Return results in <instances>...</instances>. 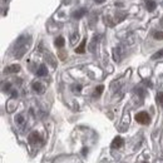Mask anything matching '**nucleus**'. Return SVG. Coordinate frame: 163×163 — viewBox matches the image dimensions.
<instances>
[{
  "mask_svg": "<svg viewBox=\"0 0 163 163\" xmlns=\"http://www.w3.org/2000/svg\"><path fill=\"white\" fill-rule=\"evenodd\" d=\"M26 37H20L18 40H16V44H15V57L16 58H21L24 55V53L26 52Z\"/></svg>",
  "mask_w": 163,
  "mask_h": 163,
  "instance_id": "1",
  "label": "nucleus"
},
{
  "mask_svg": "<svg viewBox=\"0 0 163 163\" xmlns=\"http://www.w3.org/2000/svg\"><path fill=\"white\" fill-rule=\"evenodd\" d=\"M136 120L141 124H148L151 118H149V114L147 112H139L137 115H136Z\"/></svg>",
  "mask_w": 163,
  "mask_h": 163,
  "instance_id": "2",
  "label": "nucleus"
},
{
  "mask_svg": "<svg viewBox=\"0 0 163 163\" xmlns=\"http://www.w3.org/2000/svg\"><path fill=\"white\" fill-rule=\"evenodd\" d=\"M146 8L148 11H153L157 8V4L153 2V0H146Z\"/></svg>",
  "mask_w": 163,
  "mask_h": 163,
  "instance_id": "3",
  "label": "nucleus"
},
{
  "mask_svg": "<svg viewBox=\"0 0 163 163\" xmlns=\"http://www.w3.org/2000/svg\"><path fill=\"white\" fill-rule=\"evenodd\" d=\"M123 139L120 138V137H117V138H114V141H113V143H112V147L113 148H120L122 146H123Z\"/></svg>",
  "mask_w": 163,
  "mask_h": 163,
  "instance_id": "4",
  "label": "nucleus"
},
{
  "mask_svg": "<svg viewBox=\"0 0 163 163\" xmlns=\"http://www.w3.org/2000/svg\"><path fill=\"white\" fill-rule=\"evenodd\" d=\"M33 89H34L37 93H43V92H44V87H43V84L39 83V82H35L34 84H33Z\"/></svg>",
  "mask_w": 163,
  "mask_h": 163,
  "instance_id": "5",
  "label": "nucleus"
},
{
  "mask_svg": "<svg viewBox=\"0 0 163 163\" xmlns=\"http://www.w3.org/2000/svg\"><path fill=\"white\" fill-rule=\"evenodd\" d=\"M47 74H48L47 67H44V65H40L39 69L37 70V75H38V77H44V75H47Z\"/></svg>",
  "mask_w": 163,
  "mask_h": 163,
  "instance_id": "6",
  "label": "nucleus"
},
{
  "mask_svg": "<svg viewBox=\"0 0 163 163\" xmlns=\"http://www.w3.org/2000/svg\"><path fill=\"white\" fill-rule=\"evenodd\" d=\"M40 139V137H39V134L37 133V132H33L30 136H29V141H30V143H35L37 141H39Z\"/></svg>",
  "mask_w": 163,
  "mask_h": 163,
  "instance_id": "7",
  "label": "nucleus"
},
{
  "mask_svg": "<svg viewBox=\"0 0 163 163\" xmlns=\"http://www.w3.org/2000/svg\"><path fill=\"white\" fill-rule=\"evenodd\" d=\"M19 70H20V65H18V64L10 65V67L7 69L8 73H16V72H19Z\"/></svg>",
  "mask_w": 163,
  "mask_h": 163,
  "instance_id": "8",
  "label": "nucleus"
},
{
  "mask_svg": "<svg viewBox=\"0 0 163 163\" xmlns=\"http://www.w3.org/2000/svg\"><path fill=\"white\" fill-rule=\"evenodd\" d=\"M87 14V10L85 9H80V10H78V11H74L73 13V18H75V19H79V18H82L83 15H85Z\"/></svg>",
  "mask_w": 163,
  "mask_h": 163,
  "instance_id": "9",
  "label": "nucleus"
},
{
  "mask_svg": "<svg viewBox=\"0 0 163 163\" xmlns=\"http://www.w3.org/2000/svg\"><path fill=\"white\" fill-rule=\"evenodd\" d=\"M85 43H87V40H85V39H83V42L80 43V45L75 49V52H77V53H79V54L84 53V50H85Z\"/></svg>",
  "mask_w": 163,
  "mask_h": 163,
  "instance_id": "10",
  "label": "nucleus"
},
{
  "mask_svg": "<svg viewBox=\"0 0 163 163\" xmlns=\"http://www.w3.org/2000/svg\"><path fill=\"white\" fill-rule=\"evenodd\" d=\"M64 43H65V40H64V38H63V37H58V38L55 39V45H57L58 48L64 47Z\"/></svg>",
  "mask_w": 163,
  "mask_h": 163,
  "instance_id": "11",
  "label": "nucleus"
},
{
  "mask_svg": "<svg viewBox=\"0 0 163 163\" xmlns=\"http://www.w3.org/2000/svg\"><path fill=\"white\" fill-rule=\"evenodd\" d=\"M103 89H104V87L103 85H99V87H97L95 88V90H94V97H99L101 94H102V92H103Z\"/></svg>",
  "mask_w": 163,
  "mask_h": 163,
  "instance_id": "12",
  "label": "nucleus"
},
{
  "mask_svg": "<svg viewBox=\"0 0 163 163\" xmlns=\"http://www.w3.org/2000/svg\"><path fill=\"white\" fill-rule=\"evenodd\" d=\"M161 58H163V49H161V50H158L156 54H153V57H152V59L153 60H157V59H161Z\"/></svg>",
  "mask_w": 163,
  "mask_h": 163,
  "instance_id": "13",
  "label": "nucleus"
},
{
  "mask_svg": "<svg viewBox=\"0 0 163 163\" xmlns=\"http://www.w3.org/2000/svg\"><path fill=\"white\" fill-rule=\"evenodd\" d=\"M153 37H154V39H157V40H163V31H156Z\"/></svg>",
  "mask_w": 163,
  "mask_h": 163,
  "instance_id": "14",
  "label": "nucleus"
},
{
  "mask_svg": "<svg viewBox=\"0 0 163 163\" xmlns=\"http://www.w3.org/2000/svg\"><path fill=\"white\" fill-rule=\"evenodd\" d=\"M157 102L161 103V104H163V93L162 92L157 94Z\"/></svg>",
  "mask_w": 163,
  "mask_h": 163,
  "instance_id": "15",
  "label": "nucleus"
},
{
  "mask_svg": "<svg viewBox=\"0 0 163 163\" xmlns=\"http://www.w3.org/2000/svg\"><path fill=\"white\" fill-rule=\"evenodd\" d=\"M15 120H16L19 124H21V123L24 122V118H23V115H18V117L15 118Z\"/></svg>",
  "mask_w": 163,
  "mask_h": 163,
  "instance_id": "16",
  "label": "nucleus"
},
{
  "mask_svg": "<svg viewBox=\"0 0 163 163\" xmlns=\"http://www.w3.org/2000/svg\"><path fill=\"white\" fill-rule=\"evenodd\" d=\"M80 89H82V87H80V85L74 87V92H80Z\"/></svg>",
  "mask_w": 163,
  "mask_h": 163,
  "instance_id": "17",
  "label": "nucleus"
},
{
  "mask_svg": "<svg viewBox=\"0 0 163 163\" xmlns=\"http://www.w3.org/2000/svg\"><path fill=\"white\" fill-rule=\"evenodd\" d=\"M87 153H88V149H87V148H83V154H84V156H85V154H87Z\"/></svg>",
  "mask_w": 163,
  "mask_h": 163,
  "instance_id": "18",
  "label": "nucleus"
},
{
  "mask_svg": "<svg viewBox=\"0 0 163 163\" xmlns=\"http://www.w3.org/2000/svg\"><path fill=\"white\" fill-rule=\"evenodd\" d=\"M103 2H106V0H95V3H98V4H101V3H103Z\"/></svg>",
  "mask_w": 163,
  "mask_h": 163,
  "instance_id": "19",
  "label": "nucleus"
},
{
  "mask_svg": "<svg viewBox=\"0 0 163 163\" xmlns=\"http://www.w3.org/2000/svg\"><path fill=\"white\" fill-rule=\"evenodd\" d=\"M161 25H162V26H163V18H162V19H161Z\"/></svg>",
  "mask_w": 163,
  "mask_h": 163,
  "instance_id": "20",
  "label": "nucleus"
}]
</instances>
